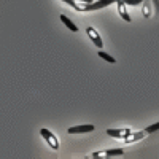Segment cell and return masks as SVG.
Instances as JSON below:
<instances>
[{
  "mask_svg": "<svg viewBox=\"0 0 159 159\" xmlns=\"http://www.w3.org/2000/svg\"><path fill=\"white\" fill-rule=\"evenodd\" d=\"M62 2H65V3H67V5H70L73 10H76V11H83L81 8H80L76 3H75V0H62Z\"/></svg>",
  "mask_w": 159,
  "mask_h": 159,
  "instance_id": "cell-12",
  "label": "cell"
},
{
  "mask_svg": "<svg viewBox=\"0 0 159 159\" xmlns=\"http://www.w3.org/2000/svg\"><path fill=\"white\" fill-rule=\"evenodd\" d=\"M145 137V132H130V134H127L126 137H124V142L126 143H132V142H135V140H142Z\"/></svg>",
  "mask_w": 159,
  "mask_h": 159,
  "instance_id": "cell-7",
  "label": "cell"
},
{
  "mask_svg": "<svg viewBox=\"0 0 159 159\" xmlns=\"http://www.w3.org/2000/svg\"><path fill=\"white\" fill-rule=\"evenodd\" d=\"M143 15L147 16V18L151 15V11H150V7H148V3H145V8H143Z\"/></svg>",
  "mask_w": 159,
  "mask_h": 159,
  "instance_id": "cell-14",
  "label": "cell"
},
{
  "mask_svg": "<svg viewBox=\"0 0 159 159\" xmlns=\"http://www.w3.org/2000/svg\"><path fill=\"white\" fill-rule=\"evenodd\" d=\"M94 126L92 124H81V126H75L69 129V134H84V132H92Z\"/></svg>",
  "mask_w": 159,
  "mask_h": 159,
  "instance_id": "cell-5",
  "label": "cell"
},
{
  "mask_svg": "<svg viewBox=\"0 0 159 159\" xmlns=\"http://www.w3.org/2000/svg\"><path fill=\"white\" fill-rule=\"evenodd\" d=\"M124 153V150H107V151H96V153H92V157H111V156H121Z\"/></svg>",
  "mask_w": 159,
  "mask_h": 159,
  "instance_id": "cell-4",
  "label": "cell"
},
{
  "mask_svg": "<svg viewBox=\"0 0 159 159\" xmlns=\"http://www.w3.org/2000/svg\"><path fill=\"white\" fill-rule=\"evenodd\" d=\"M78 2H83V3H92V0H78Z\"/></svg>",
  "mask_w": 159,
  "mask_h": 159,
  "instance_id": "cell-15",
  "label": "cell"
},
{
  "mask_svg": "<svg viewBox=\"0 0 159 159\" xmlns=\"http://www.w3.org/2000/svg\"><path fill=\"white\" fill-rule=\"evenodd\" d=\"M61 21L65 24V25H67V27L70 29V30H73V32H78V27H76V25L67 18V16H65V15H61Z\"/></svg>",
  "mask_w": 159,
  "mask_h": 159,
  "instance_id": "cell-9",
  "label": "cell"
},
{
  "mask_svg": "<svg viewBox=\"0 0 159 159\" xmlns=\"http://www.w3.org/2000/svg\"><path fill=\"white\" fill-rule=\"evenodd\" d=\"M40 134H42V137L48 142V145H49L52 150H59V140H57V137L52 134L51 130H48V129H42V130H40Z\"/></svg>",
  "mask_w": 159,
  "mask_h": 159,
  "instance_id": "cell-1",
  "label": "cell"
},
{
  "mask_svg": "<svg viewBox=\"0 0 159 159\" xmlns=\"http://www.w3.org/2000/svg\"><path fill=\"white\" fill-rule=\"evenodd\" d=\"M113 2H118V0H100V2H92V3H86L84 8H81L83 11H92V10H100V8H105L108 7L110 3Z\"/></svg>",
  "mask_w": 159,
  "mask_h": 159,
  "instance_id": "cell-2",
  "label": "cell"
},
{
  "mask_svg": "<svg viewBox=\"0 0 159 159\" xmlns=\"http://www.w3.org/2000/svg\"><path fill=\"white\" fill-rule=\"evenodd\" d=\"M123 3H129V5H139V3H142L143 0H121Z\"/></svg>",
  "mask_w": 159,
  "mask_h": 159,
  "instance_id": "cell-13",
  "label": "cell"
},
{
  "mask_svg": "<svg viewBox=\"0 0 159 159\" xmlns=\"http://www.w3.org/2000/svg\"><path fill=\"white\" fill-rule=\"evenodd\" d=\"M118 11H119V15H121V18H123L126 22H130V16L127 15L126 7H124V3L121 2V0H118Z\"/></svg>",
  "mask_w": 159,
  "mask_h": 159,
  "instance_id": "cell-8",
  "label": "cell"
},
{
  "mask_svg": "<svg viewBox=\"0 0 159 159\" xmlns=\"http://www.w3.org/2000/svg\"><path fill=\"white\" fill-rule=\"evenodd\" d=\"M99 57H102V59H105V61H107V62H110V64H115V62H116L113 56H110V54H107V52H105V51H102V49H99Z\"/></svg>",
  "mask_w": 159,
  "mask_h": 159,
  "instance_id": "cell-10",
  "label": "cell"
},
{
  "mask_svg": "<svg viewBox=\"0 0 159 159\" xmlns=\"http://www.w3.org/2000/svg\"><path fill=\"white\" fill-rule=\"evenodd\" d=\"M107 134L115 139H124L127 134H130V129H108Z\"/></svg>",
  "mask_w": 159,
  "mask_h": 159,
  "instance_id": "cell-6",
  "label": "cell"
},
{
  "mask_svg": "<svg viewBox=\"0 0 159 159\" xmlns=\"http://www.w3.org/2000/svg\"><path fill=\"white\" fill-rule=\"evenodd\" d=\"M159 129V123H154L153 126H150V127H147V129H145L143 132H145V134H151V132H156Z\"/></svg>",
  "mask_w": 159,
  "mask_h": 159,
  "instance_id": "cell-11",
  "label": "cell"
},
{
  "mask_svg": "<svg viewBox=\"0 0 159 159\" xmlns=\"http://www.w3.org/2000/svg\"><path fill=\"white\" fill-rule=\"evenodd\" d=\"M86 32H88L89 38L92 40V43H94L99 49H102V48H103V43H102V38H100L99 32H97L94 27H88V29H86Z\"/></svg>",
  "mask_w": 159,
  "mask_h": 159,
  "instance_id": "cell-3",
  "label": "cell"
}]
</instances>
